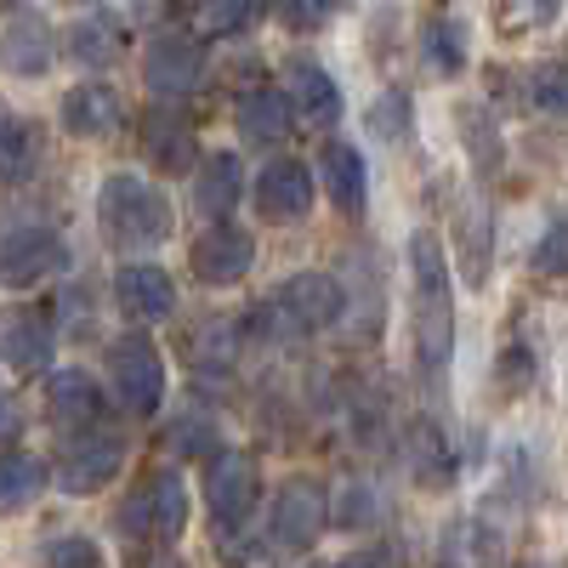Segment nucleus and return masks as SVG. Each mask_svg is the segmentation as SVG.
<instances>
[{
	"label": "nucleus",
	"mask_w": 568,
	"mask_h": 568,
	"mask_svg": "<svg viewBox=\"0 0 568 568\" xmlns=\"http://www.w3.org/2000/svg\"><path fill=\"white\" fill-rule=\"evenodd\" d=\"M74 7H91V0H74Z\"/></svg>",
	"instance_id": "obj_43"
},
{
	"label": "nucleus",
	"mask_w": 568,
	"mask_h": 568,
	"mask_svg": "<svg viewBox=\"0 0 568 568\" xmlns=\"http://www.w3.org/2000/svg\"><path fill=\"white\" fill-rule=\"evenodd\" d=\"M240 194H245L240 154H205L200 171H194V211L200 216H227V211H240Z\"/></svg>",
	"instance_id": "obj_19"
},
{
	"label": "nucleus",
	"mask_w": 568,
	"mask_h": 568,
	"mask_svg": "<svg viewBox=\"0 0 568 568\" xmlns=\"http://www.w3.org/2000/svg\"><path fill=\"white\" fill-rule=\"evenodd\" d=\"M120 529L125 535H149V540H176L187 529V489L176 471H154L125 506H120Z\"/></svg>",
	"instance_id": "obj_7"
},
{
	"label": "nucleus",
	"mask_w": 568,
	"mask_h": 568,
	"mask_svg": "<svg viewBox=\"0 0 568 568\" xmlns=\"http://www.w3.org/2000/svg\"><path fill=\"white\" fill-rule=\"evenodd\" d=\"M187 267H194V278L200 284H240L251 267H256V240L245 227H227V222H216L211 233H200L194 240V251H187Z\"/></svg>",
	"instance_id": "obj_11"
},
{
	"label": "nucleus",
	"mask_w": 568,
	"mask_h": 568,
	"mask_svg": "<svg viewBox=\"0 0 568 568\" xmlns=\"http://www.w3.org/2000/svg\"><path fill=\"white\" fill-rule=\"evenodd\" d=\"M409 460H415V478H420L426 489H449V484H455V449H449V438L438 433V420H415Z\"/></svg>",
	"instance_id": "obj_24"
},
{
	"label": "nucleus",
	"mask_w": 568,
	"mask_h": 568,
	"mask_svg": "<svg viewBox=\"0 0 568 568\" xmlns=\"http://www.w3.org/2000/svg\"><path fill=\"white\" fill-rule=\"evenodd\" d=\"M329 568H382V557H375V551H353V557H336Z\"/></svg>",
	"instance_id": "obj_38"
},
{
	"label": "nucleus",
	"mask_w": 568,
	"mask_h": 568,
	"mask_svg": "<svg viewBox=\"0 0 568 568\" xmlns=\"http://www.w3.org/2000/svg\"><path fill=\"white\" fill-rule=\"evenodd\" d=\"M18 433V409H12V398L0 393V438H12Z\"/></svg>",
	"instance_id": "obj_39"
},
{
	"label": "nucleus",
	"mask_w": 568,
	"mask_h": 568,
	"mask_svg": "<svg viewBox=\"0 0 568 568\" xmlns=\"http://www.w3.org/2000/svg\"><path fill=\"white\" fill-rule=\"evenodd\" d=\"M40 125L34 120H0V187H23L40 171Z\"/></svg>",
	"instance_id": "obj_23"
},
{
	"label": "nucleus",
	"mask_w": 568,
	"mask_h": 568,
	"mask_svg": "<svg viewBox=\"0 0 568 568\" xmlns=\"http://www.w3.org/2000/svg\"><path fill=\"white\" fill-rule=\"evenodd\" d=\"M142 80L160 98H187L205 80V45L194 34H154L142 52Z\"/></svg>",
	"instance_id": "obj_10"
},
{
	"label": "nucleus",
	"mask_w": 568,
	"mask_h": 568,
	"mask_svg": "<svg viewBox=\"0 0 568 568\" xmlns=\"http://www.w3.org/2000/svg\"><path fill=\"white\" fill-rule=\"evenodd\" d=\"M551 12H557V0H500V29H540V23H551Z\"/></svg>",
	"instance_id": "obj_33"
},
{
	"label": "nucleus",
	"mask_w": 568,
	"mask_h": 568,
	"mask_svg": "<svg viewBox=\"0 0 568 568\" xmlns=\"http://www.w3.org/2000/svg\"><path fill=\"white\" fill-rule=\"evenodd\" d=\"M120 45H125V34H120V23L103 18V12H91V18H80V23L69 29V58L85 63V69H109V63L120 58Z\"/></svg>",
	"instance_id": "obj_25"
},
{
	"label": "nucleus",
	"mask_w": 568,
	"mask_h": 568,
	"mask_svg": "<svg viewBox=\"0 0 568 568\" xmlns=\"http://www.w3.org/2000/svg\"><path fill=\"white\" fill-rule=\"evenodd\" d=\"M262 500V471L251 455H211L205 466V506L216 517V529H245V517Z\"/></svg>",
	"instance_id": "obj_8"
},
{
	"label": "nucleus",
	"mask_w": 568,
	"mask_h": 568,
	"mask_svg": "<svg viewBox=\"0 0 568 568\" xmlns=\"http://www.w3.org/2000/svg\"><path fill=\"white\" fill-rule=\"evenodd\" d=\"M171 7H176V12H200V7H205V0H171Z\"/></svg>",
	"instance_id": "obj_41"
},
{
	"label": "nucleus",
	"mask_w": 568,
	"mask_h": 568,
	"mask_svg": "<svg viewBox=\"0 0 568 568\" xmlns=\"http://www.w3.org/2000/svg\"><path fill=\"white\" fill-rule=\"evenodd\" d=\"M171 444H176V455H211L216 433H211V420H205V415H182V420H176V433H171Z\"/></svg>",
	"instance_id": "obj_36"
},
{
	"label": "nucleus",
	"mask_w": 568,
	"mask_h": 568,
	"mask_svg": "<svg viewBox=\"0 0 568 568\" xmlns=\"http://www.w3.org/2000/svg\"><path fill=\"white\" fill-rule=\"evenodd\" d=\"M284 98H291L307 120H318V125H336L342 120V85L329 80V69H318L313 58H296L291 69H284Z\"/></svg>",
	"instance_id": "obj_18"
},
{
	"label": "nucleus",
	"mask_w": 568,
	"mask_h": 568,
	"mask_svg": "<svg viewBox=\"0 0 568 568\" xmlns=\"http://www.w3.org/2000/svg\"><path fill=\"white\" fill-rule=\"evenodd\" d=\"M233 353H240V329H233V324H211L205 336L194 342V358H200L205 369H222Z\"/></svg>",
	"instance_id": "obj_30"
},
{
	"label": "nucleus",
	"mask_w": 568,
	"mask_h": 568,
	"mask_svg": "<svg viewBox=\"0 0 568 568\" xmlns=\"http://www.w3.org/2000/svg\"><path fill=\"white\" fill-rule=\"evenodd\" d=\"M45 409H52V420L69 426V433H80V426H98V420L109 415L103 387L91 382L85 369H58L52 382H45Z\"/></svg>",
	"instance_id": "obj_15"
},
{
	"label": "nucleus",
	"mask_w": 568,
	"mask_h": 568,
	"mask_svg": "<svg viewBox=\"0 0 568 568\" xmlns=\"http://www.w3.org/2000/svg\"><path fill=\"white\" fill-rule=\"evenodd\" d=\"M256 211H262V222H302L307 211H313V176H307V165L302 160H267L262 165V176H256Z\"/></svg>",
	"instance_id": "obj_12"
},
{
	"label": "nucleus",
	"mask_w": 568,
	"mask_h": 568,
	"mask_svg": "<svg viewBox=\"0 0 568 568\" xmlns=\"http://www.w3.org/2000/svg\"><path fill=\"white\" fill-rule=\"evenodd\" d=\"M98 227H103V245L114 251H154L171 240V200L149 176L114 171L98 187Z\"/></svg>",
	"instance_id": "obj_2"
},
{
	"label": "nucleus",
	"mask_w": 568,
	"mask_h": 568,
	"mask_svg": "<svg viewBox=\"0 0 568 568\" xmlns=\"http://www.w3.org/2000/svg\"><path fill=\"white\" fill-rule=\"evenodd\" d=\"M114 307H120L131 324H160V318H171V307H176V284H171V273L154 267V262H125V267L114 273Z\"/></svg>",
	"instance_id": "obj_13"
},
{
	"label": "nucleus",
	"mask_w": 568,
	"mask_h": 568,
	"mask_svg": "<svg viewBox=\"0 0 568 568\" xmlns=\"http://www.w3.org/2000/svg\"><path fill=\"white\" fill-rule=\"evenodd\" d=\"M535 103L546 114H568V63H551L535 74Z\"/></svg>",
	"instance_id": "obj_34"
},
{
	"label": "nucleus",
	"mask_w": 568,
	"mask_h": 568,
	"mask_svg": "<svg viewBox=\"0 0 568 568\" xmlns=\"http://www.w3.org/2000/svg\"><path fill=\"white\" fill-rule=\"evenodd\" d=\"M205 29L211 34H240V29H251V18L262 12V0H205Z\"/></svg>",
	"instance_id": "obj_29"
},
{
	"label": "nucleus",
	"mask_w": 568,
	"mask_h": 568,
	"mask_svg": "<svg viewBox=\"0 0 568 568\" xmlns=\"http://www.w3.org/2000/svg\"><path fill=\"white\" fill-rule=\"evenodd\" d=\"M347 296H342V278L329 273H291L278 284V296L267 302V318L278 336H318L342 318Z\"/></svg>",
	"instance_id": "obj_3"
},
{
	"label": "nucleus",
	"mask_w": 568,
	"mask_h": 568,
	"mask_svg": "<svg viewBox=\"0 0 568 568\" xmlns=\"http://www.w3.org/2000/svg\"><path fill=\"white\" fill-rule=\"evenodd\" d=\"M318 171H324V187H329V200H336V211L358 216V211H364V194H369L364 154L347 149V142H329V149L318 154Z\"/></svg>",
	"instance_id": "obj_21"
},
{
	"label": "nucleus",
	"mask_w": 568,
	"mask_h": 568,
	"mask_svg": "<svg viewBox=\"0 0 568 568\" xmlns=\"http://www.w3.org/2000/svg\"><path fill=\"white\" fill-rule=\"evenodd\" d=\"M535 267L540 273H568V216H557L546 227V240L535 245Z\"/></svg>",
	"instance_id": "obj_35"
},
{
	"label": "nucleus",
	"mask_w": 568,
	"mask_h": 568,
	"mask_svg": "<svg viewBox=\"0 0 568 568\" xmlns=\"http://www.w3.org/2000/svg\"><path fill=\"white\" fill-rule=\"evenodd\" d=\"M45 484H52V466H45L40 455L7 449V455H0V517L34 506V500L45 495Z\"/></svg>",
	"instance_id": "obj_22"
},
{
	"label": "nucleus",
	"mask_w": 568,
	"mask_h": 568,
	"mask_svg": "<svg viewBox=\"0 0 568 568\" xmlns=\"http://www.w3.org/2000/svg\"><path fill=\"white\" fill-rule=\"evenodd\" d=\"M426 63H433V74H460V63H466V29L455 18L426 23Z\"/></svg>",
	"instance_id": "obj_28"
},
{
	"label": "nucleus",
	"mask_w": 568,
	"mask_h": 568,
	"mask_svg": "<svg viewBox=\"0 0 568 568\" xmlns=\"http://www.w3.org/2000/svg\"><path fill=\"white\" fill-rule=\"evenodd\" d=\"M460 251H466V284L489 278V211L478 200L460 205Z\"/></svg>",
	"instance_id": "obj_27"
},
{
	"label": "nucleus",
	"mask_w": 568,
	"mask_h": 568,
	"mask_svg": "<svg viewBox=\"0 0 568 568\" xmlns=\"http://www.w3.org/2000/svg\"><path fill=\"white\" fill-rule=\"evenodd\" d=\"M109 382L131 415H154L165 404V353L154 347V336H142V329L120 336L109 347Z\"/></svg>",
	"instance_id": "obj_5"
},
{
	"label": "nucleus",
	"mask_w": 568,
	"mask_h": 568,
	"mask_svg": "<svg viewBox=\"0 0 568 568\" xmlns=\"http://www.w3.org/2000/svg\"><path fill=\"white\" fill-rule=\"evenodd\" d=\"M142 149L154 154V165L160 171H194V131H187L182 120H171V114H154L149 120V131H142Z\"/></svg>",
	"instance_id": "obj_26"
},
{
	"label": "nucleus",
	"mask_w": 568,
	"mask_h": 568,
	"mask_svg": "<svg viewBox=\"0 0 568 568\" xmlns=\"http://www.w3.org/2000/svg\"><path fill=\"white\" fill-rule=\"evenodd\" d=\"M273 7H278V18L291 23V29H324L336 0H273Z\"/></svg>",
	"instance_id": "obj_37"
},
{
	"label": "nucleus",
	"mask_w": 568,
	"mask_h": 568,
	"mask_svg": "<svg viewBox=\"0 0 568 568\" xmlns=\"http://www.w3.org/2000/svg\"><path fill=\"white\" fill-rule=\"evenodd\" d=\"M0 7H18V0H0Z\"/></svg>",
	"instance_id": "obj_42"
},
{
	"label": "nucleus",
	"mask_w": 568,
	"mask_h": 568,
	"mask_svg": "<svg viewBox=\"0 0 568 568\" xmlns=\"http://www.w3.org/2000/svg\"><path fill=\"white\" fill-rule=\"evenodd\" d=\"M324 524H329V500H324V489H318L313 478H291V484L278 489V500H273L267 535H273L278 551H307V546L324 535Z\"/></svg>",
	"instance_id": "obj_9"
},
{
	"label": "nucleus",
	"mask_w": 568,
	"mask_h": 568,
	"mask_svg": "<svg viewBox=\"0 0 568 568\" xmlns=\"http://www.w3.org/2000/svg\"><path fill=\"white\" fill-rule=\"evenodd\" d=\"M136 568H176V562H171V557H142Z\"/></svg>",
	"instance_id": "obj_40"
},
{
	"label": "nucleus",
	"mask_w": 568,
	"mask_h": 568,
	"mask_svg": "<svg viewBox=\"0 0 568 568\" xmlns=\"http://www.w3.org/2000/svg\"><path fill=\"white\" fill-rule=\"evenodd\" d=\"M52 58H58V34L40 12H23V18H12L7 29H0V69H7L12 80H40L45 69H52Z\"/></svg>",
	"instance_id": "obj_14"
},
{
	"label": "nucleus",
	"mask_w": 568,
	"mask_h": 568,
	"mask_svg": "<svg viewBox=\"0 0 568 568\" xmlns=\"http://www.w3.org/2000/svg\"><path fill=\"white\" fill-rule=\"evenodd\" d=\"M58 114H63V131L91 136V142L120 131V98H114V85H103V80L69 85V91H63V103H58Z\"/></svg>",
	"instance_id": "obj_17"
},
{
	"label": "nucleus",
	"mask_w": 568,
	"mask_h": 568,
	"mask_svg": "<svg viewBox=\"0 0 568 568\" xmlns=\"http://www.w3.org/2000/svg\"><path fill=\"white\" fill-rule=\"evenodd\" d=\"M69 267V245L58 227H7L0 233V291H29V284H45Z\"/></svg>",
	"instance_id": "obj_6"
},
{
	"label": "nucleus",
	"mask_w": 568,
	"mask_h": 568,
	"mask_svg": "<svg viewBox=\"0 0 568 568\" xmlns=\"http://www.w3.org/2000/svg\"><path fill=\"white\" fill-rule=\"evenodd\" d=\"M409 342H415V369L426 382H444L455 358V284L438 233H409Z\"/></svg>",
	"instance_id": "obj_1"
},
{
	"label": "nucleus",
	"mask_w": 568,
	"mask_h": 568,
	"mask_svg": "<svg viewBox=\"0 0 568 568\" xmlns=\"http://www.w3.org/2000/svg\"><path fill=\"white\" fill-rule=\"evenodd\" d=\"M45 568H103V551L91 540H80V535H69V540L45 546Z\"/></svg>",
	"instance_id": "obj_31"
},
{
	"label": "nucleus",
	"mask_w": 568,
	"mask_h": 568,
	"mask_svg": "<svg viewBox=\"0 0 568 568\" xmlns=\"http://www.w3.org/2000/svg\"><path fill=\"white\" fill-rule=\"evenodd\" d=\"M120 466H125V438L98 420V426H80V433L58 449L52 478H58L63 495H98L103 484L120 478Z\"/></svg>",
	"instance_id": "obj_4"
},
{
	"label": "nucleus",
	"mask_w": 568,
	"mask_h": 568,
	"mask_svg": "<svg viewBox=\"0 0 568 568\" xmlns=\"http://www.w3.org/2000/svg\"><path fill=\"white\" fill-rule=\"evenodd\" d=\"M291 131H296V109L284 91H251L240 103V136L251 149H278V142H291Z\"/></svg>",
	"instance_id": "obj_20"
},
{
	"label": "nucleus",
	"mask_w": 568,
	"mask_h": 568,
	"mask_svg": "<svg viewBox=\"0 0 568 568\" xmlns=\"http://www.w3.org/2000/svg\"><path fill=\"white\" fill-rule=\"evenodd\" d=\"M0 364L7 369H45L52 364V324L34 307L0 313Z\"/></svg>",
	"instance_id": "obj_16"
},
{
	"label": "nucleus",
	"mask_w": 568,
	"mask_h": 568,
	"mask_svg": "<svg viewBox=\"0 0 568 568\" xmlns=\"http://www.w3.org/2000/svg\"><path fill=\"white\" fill-rule=\"evenodd\" d=\"M404 125H409L404 91H382V98H375V109H369V131H375V136H404Z\"/></svg>",
	"instance_id": "obj_32"
}]
</instances>
